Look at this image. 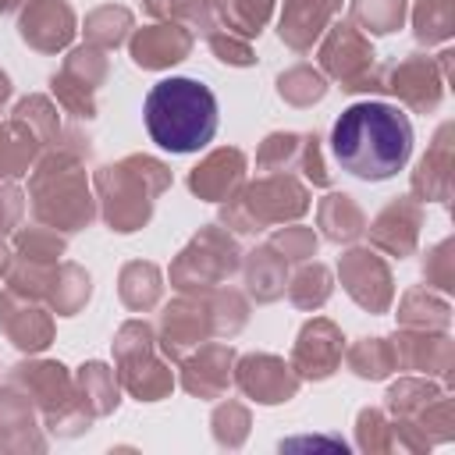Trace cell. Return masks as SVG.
<instances>
[{
    "instance_id": "6da1fadb",
    "label": "cell",
    "mask_w": 455,
    "mask_h": 455,
    "mask_svg": "<svg viewBox=\"0 0 455 455\" xmlns=\"http://www.w3.org/2000/svg\"><path fill=\"white\" fill-rule=\"evenodd\" d=\"M331 153L359 181H387L412 156V121L384 100H359L331 128Z\"/></svg>"
},
{
    "instance_id": "7a4b0ae2",
    "label": "cell",
    "mask_w": 455,
    "mask_h": 455,
    "mask_svg": "<svg viewBox=\"0 0 455 455\" xmlns=\"http://www.w3.org/2000/svg\"><path fill=\"white\" fill-rule=\"evenodd\" d=\"M142 121L149 139L167 153H199L206 142H213L220 110L217 96L206 82L171 75L160 78L142 103Z\"/></svg>"
}]
</instances>
